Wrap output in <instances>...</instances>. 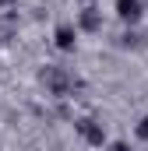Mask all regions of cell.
I'll list each match as a JSON object with an SVG mask.
<instances>
[{
	"mask_svg": "<svg viewBox=\"0 0 148 151\" xmlns=\"http://www.w3.org/2000/svg\"><path fill=\"white\" fill-rule=\"evenodd\" d=\"M74 130H78L92 148H102V144H106V130H102V123H95V119H88V116H81V119L74 123Z\"/></svg>",
	"mask_w": 148,
	"mask_h": 151,
	"instance_id": "1",
	"label": "cell"
},
{
	"mask_svg": "<svg viewBox=\"0 0 148 151\" xmlns=\"http://www.w3.org/2000/svg\"><path fill=\"white\" fill-rule=\"evenodd\" d=\"M141 14H145V7H141V0H116V18L120 21H141Z\"/></svg>",
	"mask_w": 148,
	"mask_h": 151,
	"instance_id": "2",
	"label": "cell"
},
{
	"mask_svg": "<svg viewBox=\"0 0 148 151\" xmlns=\"http://www.w3.org/2000/svg\"><path fill=\"white\" fill-rule=\"evenodd\" d=\"M74 42H78V28L74 25H60L57 28V49L67 53V49H74Z\"/></svg>",
	"mask_w": 148,
	"mask_h": 151,
	"instance_id": "3",
	"label": "cell"
},
{
	"mask_svg": "<svg viewBox=\"0 0 148 151\" xmlns=\"http://www.w3.org/2000/svg\"><path fill=\"white\" fill-rule=\"evenodd\" d=\"M81 25H85V28H99V18H95L92 11H85V14H81Z\"/></svg>",
	"mask_w": 148,
	"mask_h": 151,
	"instance_id": "4",
	"label": "cell"
},
{
	"mask_svg": "<svg viewBox=\"0 0 148 151\" xmlns=\"http://www.w3.org/2000/svg\"><path fill=\"white\" fill-rule=\"evenodd\" d=\"M138 137H141V141H148V116L138 123Z\"/></svg>",
	"mask_w": 148,
	"mask_h": 151,
	"instance_id": "5",
	"label": "cell"
},
{
	"mask_svg": "<svg viewBox=\"0 0 148 151\" xmlns=\"http://www.w3.org/2000/svg\"><path fill=\"white\" fill-rule=\"evenodd\" d=\"M113 151H131V148H127L123 141H116V144H113Z\"/></svg>",
	"mask_w": 148,
	"mask_h": 151,
	"instance_id": "6",
	"label": "cell"
},
{
	"mask_svg": "<svg viewBox=\"0 0 148 151\" xmlns=\"http://www.w3.org/2000/svg\"><path fill=\"white\" fill-rule=\"evenodd\" d=\"M0 4H11V0H0Z\"/></svg>",
	"mask_w": 148,
	"mask_h": 151,
	"instance_id": "7",
	"label": "cell"
}]
</instances>
